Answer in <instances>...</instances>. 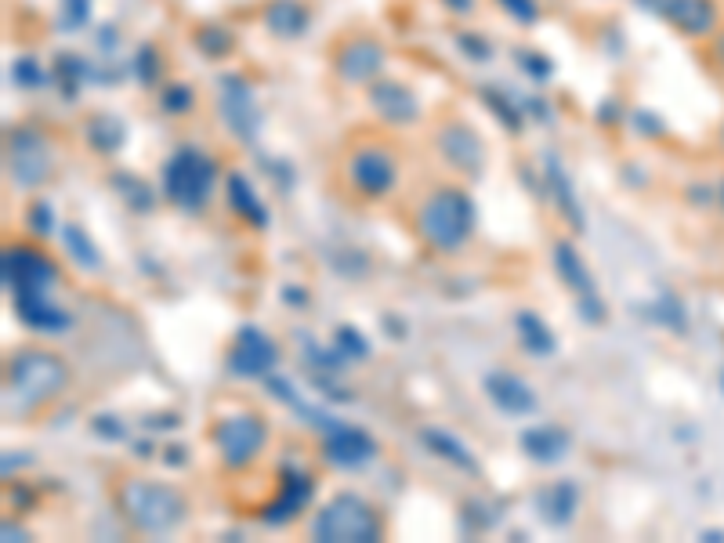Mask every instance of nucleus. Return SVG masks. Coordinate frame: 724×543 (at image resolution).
<instances>
[{
	"label": "nucleus",
	"instance_id": "f257e3e1",
	"mask_svg": "<svg viewBox=\"0 0 724 543\" xmlns=\"http://www.w3.org/2000/svg\"><path fill=\"white\" fill-rule=\"evenodd\" d=\"M73 370L62 352L48 344H19L4 359V417L22 420L40 417L66 395Z\"/></svg>",
	"mask_w": 724,
	"mask_h": 543
},
{
	"label": "nucleus",
	"instance_id": "f03ea898",
	"mask_svg": "<svg viewBox=\"0 0 724 543\" xmlns=\"http://www.w3.org/2000/svg\"><path fill=\"white\" fill-rule=\"evenodd\" d=\"M337 181L359 207H381L399 192L402 153L381 131H355L337 153Z\"/></svg>",
	"mask_w": 724,
	"mask_h": 543
},
{
	"label": "nucleus",
	"instance_id": "7ed1b4c3",
	"mask_svg": "<svg viewBox=\"0 0 724 543\" xmlns=\"http://www.w3.org/2000/svg\"><path fill=\"white\" fill-rule=\"evenodd\" d=\"M413 236L439 258L464 254L467 243L475 239L478 229V207L471 192L460 181H439L431 189L420 192L413 203Z\"/></svg>",
	"mask_w": 724,
	"mask_h": 543
},
{
	"label": "nucleus",
	"instance_id": "20e7f679",
	"mask_svg": "<svg viewBox=\"0 0 724 543\" xmlns=\"http://www.w3.org/2000/svg\"><path fill=\"white\" fill-rule=\"evenodd\" d=\"M113 504L134 533L171 536L189 518V496L174 482L153 475H124L113 489Z\"/></svg>",
	"mask_w": 724,
	"mask_h": 543
},
{
	"label": "nucleus",
	"instance_id": "39448f33",
	"mask_svg": "<svg viewBox=\"0 0 724 543\" xmlns=\"http://www.w3.org/2000/svg\"><path fill=\"white\" fill-rule=\"evenodd\" d=\"M268 439H272V428H268L265 413L254 410V406H225L207 428L214 457L232 475L258 464L261 453L268 449Z\"/></svg>",
	"mask_w": 724,
	"mask_h": 543
},
{
	"label": "nucleus",
	"instance_id": "423d86ee",
	"mask_svg": "<svg viewBox=\"0 0 724 543\" xmlns=\"http://www.w3.org/2000/svg\"><path fill=\"white\" fill-rule=\"evenodd\" d=\"M315 543H377L384 540V515L362 493L341 489L308 522Z\"/></svg>",
	"mask_w": 724,
	"mask_h": 543
},
{
	"label": "nucleus",
	"instance_id": "0eeeda50",
	"mask_svg": "<svg viewBox=\"0 0 724 543\" xmlns=\"http://www.w3.org/2000/svg\"><path fill=\"white\" fill-rule=\"evenodd\" d=\"M218 189V160L196 145H181L163 163L160 192L178 214H203Z\"/></svg>",
	"mask_w": 724,
	"mask_h": 543
},
{
	"label": "nucleus",
	"instance_id": "6e6552de",
	"mask_svg": "<svg viewBox=\"0 0 724 543\" xmlns=\"http://www.w3.org/2000/svg\"><path fill=\"white\" fill-rule=\"evenodd\" d=\"M4 171H8L11 185H19L26 192L51 185L58 174V149L51 142V134L29 124L11 127L8 138H4Z\"/></svg>",
	"mask_w": 724,
	"mask_h": 543
},
{
	"label": "nucleus",
	"instance_id": "1a4fd4ad",
	"mask_svg": "<svg viewBox=\"0 0 724 543\" xmlns=\"http://www.w3.org/2000/svg\"><path fill=\"white\" fill-rule=\"evenodd\" d=\"M431 149H435L439 163L453 178L475 181L486 174L489 149L486 142H482V134L475 131V124L464 120V116L442 113L439 120L431 124Z\"/></svg>",
	"mask_w": 724,
	"mask_h": 543
},
{
	"label": "nucleus",
	"instance_id": "9d476101",
	"mask_svg": "<svg viewBox=\"0 0 724 543\" xmlns=\"http://www.w3.org/2000/svg\"><path fill=\"white\" fill-rule=\"evenodd\" d=\"M384 66H388V48L370 29H344L330 44V69L344 87H370L373 80L384 77Z\"/></svg>",
	"mask_w": 724,
	"mask_h": 543
},
{
	"label": "nucleus",
	"instance_id": "9b49d317",
	"mask_svg": "<svg viewBox=\"0 0 724 543\" xmlns=\"http://www.w3.org/2000/svg\"><path fill=\"white\" fill-rule=\"evenodd\" d=\"M0 268H4V286L11 297L55 294L62 283V265L37 243H8Z\"/></svg>",
	"mask_w": 724,
	"mask_h": 543
},
{
	"label": "nucleus",
	"instance_id": "f8f14e48",
	"mask_svg": "<svg viewBox=\"0 0 724 543\" xmlns=\"http://www.w3.org/2000/svg\"><path fill=\"white\" fill-rule=\"evenodd\" d=\"M315 489H319V478H315L312 471H305V467H290V464L279 467L276 489H272V496L258 507V518L265 525H276V529L294 525L297 518L312 507Z\"/></svg>",
	"mask_w": 724,
	"mask_h": 543
},
{
	"label": "nucleus",
	"instance_id": "ddd939ff",
	"mask_svg": "<svg viewBox=\"0 0 724 543\" xmlns=\"http://www.w3.org/2000/svg\"><path fill=\"white\" fill-rule=\"evenodd\" d=\"M279 344L261 330V326H243L232 344L225 348V373L236 381H258L276 370Z\"/></svg>",
	"mask_w": 724,
	"mask_h": 543
},
{
	"label": "nucleus",
	"instance_id": "4468645a",
	"mask_svg": "<svg viewBox=\"0 0 724 543\" xmlns=\"http://www.w3.org/2000/svg\"><path fill=\"white\" fill-rule=\"evenodd\" d=\"M366 91H370L373 116H377L388 131H406V127H413L420 116H424V102H420L417 87L406 84V80L381 77V80H373Z\"/></svg>",
	"mask_w": 724,
	"mask_h": 543
},
{
	"label": "nucleus",
	"instance_id": "2eb2a0df",
	"mask_svg": "<svg viewBox=\"0 0 724 543\" xmlns=\"http://www.w3.org/2000/svg\"><path fill=\"white\" fill-rule=\"evenodd\" d=\"M323 457L341 471H359L377 457V442L355 424H334V431L323 442Z\"/></svg>",
	"mask_w": 724,
	"mask_h": 543
},
{
	"label": "nucleus",
	"instance_id": "dca6fc26",
	"mask_svg": "<svg viewBox=\"0 0 724 543\" xmlns=\"http://www.w3.org/2000/svg\"><path fill=\"white\" fill-rule=\"evenodd\" d=\"M648 8H656L685 37H706L717 29L714 0H648Z\"/></svg>",
	"mask_w": 724,
	"mask_h": 543
},
{
	"label": "nucleus",
	"instance_id": "f3484780",
	"mask_svg": "<svg viewBox=\"0 0 724 543\" xmlns=\"http://www.w3.org/2000/svg\"><path fill=\"white\" fill-rule=\"evenodd\" d=\"M486 395L496 410L507 413V417H529V413H536V406H540L533 384H525L518 373H507V370L489 373Z\"/></svg>",
	"mask_w": 724,
	"mask_h": 543
},
{
	"label": "nucleus",
	"instance_id": "a211bd4d",
	"mask_svg": "<svg viewBox=\"0 0 724 543\" xmlns=\"http://www.w3.org/2000/svg\"><path fill=\"white\" fill-rule=\"evenodd\" d=\"M11 305H15V315H19V323L26 330L40 337H55V334H66L69 326H73V315L66 312L62 305L51 301V294H40V297H11Z\"/></svg>",
	"mask_w": 724,
	"mask_h": 543
},
{
	"label": "nucleus",
	"instance_id": "6ab92c4d",
	"mask_svg": "<svg viewBox=\"0 0 724 543\" xmlns=\"http://www.w3.org/2000/svg\"><path fill=\"white\" fill-rule=\"evenodd\" d=\"M576 507H580V489L572 486L569 478H558V482H547V486L536 493V511L547 525L562 529L576 518Z\"/></svg>",
	"mask_w": 724,
	"mask_h": 543
},
{
	"label": "nucleus",
	"instance_id": "aec40b11",
	"mask_svg": "<svg viewBox=\"0 0 724 543\" xmlns=\"http://www.w3.org/2000/svg\"><path fill=\"white\" fill-rule=\"evenodd\" d=\"M225 200H229L232 214L239 221H250L254 229H268V207L261 203L258 189H254V181L247 174H229L225 178Z\"/></svg>",
	"mask_w": 724,
	"mask_h": 543
},
{
	"label": "nucleus",
	"instance_id": "412c9836",
	"mask_svg": "<svg viewBox=\"0 0 724 543\" xmlns=\"http://www.w3.org/2000/svg\"><path fill=\"white\" fill-rule=\"evenodd\" d=\"M554 268H558L562 283L569 286L576 297H591L594 294V272L587 268L583 254L572 247L569 239H558V243H554Z\"/></svg>",
	"mask_w": 724,
	"mask_h": 543
},
{
	"label": "nucleus",
	"instance_id": "4be33fe9",
	"mask_svg": "<svg viewBox=\"0 0 724 543\" xmlns=\"http://www.w3.org/2000/svg\"><path fill=\"white\" fill-rule=\"evenodd\" d=\"M265 26L283 40H294L308 33V8H301L297 0H272L265 11Z\"/></svg>",
	"mask_w": 724,
	"mask_h": 543
},
{
	"label": "nucleus",
	"instance_id": "5701e85b",
	"mask_svg": "<svg viewBox=\"0 0 724 543\" xmlns=\"http://www.w3.org/2000/svg\"><path fill=\"white\" fill-rule=\"evenodd\" d=\"M522 446L529 449V457L540 460V464H554V460L565 457V449H569V435H565L562 428H554V424H543V428L525 431Z\"/></svg>",
	"mask_w": 724,
	"mask_h": 543
},
{
	"label": "nucleus",
	"instance_id": "b1692460",
	"mask_svg": "<svg viewBox=\"0 0 724 543\" xmlns=\"http://www.w3.org/2000/svg\"><path fill=\"white\" fill-rule=\"evenodd\" d=\"M420 442L435 453V457H442V460H449L453 467H460V471H478V460L471 457V449L467 446H460L453 435H446V431H439V428H428V431H420Z\"/></svg>",
	"mask_w": 724,
	"mask_h": 543
},
{
	"label": "nucleus",
	"instance_id": "393cba45",
	"mask_svg": "<svg viewBox=\"0 0 724 543\" xmlns=\"http://www.w3.org/2000/svg\"><path fill=\"white\" fill-rule=\"evenodd\" d=\"M62 239H66V247H69V258L77 261L80 268H87V272H98V268L105 265L102 250L95 247V239L87 236L80 225H73V221H69L66 229H62Z\"/></svg>",
	"mask_w": 724,
	"mask_h": 543
},
{
	"label": "nucleus",
	"instance_id": "a878e982",
	"mask_svg": "<svg viewBox=\"0 0 724 543\" xmlns=\"http://www.w3.org/2000/svg\"><path fill=\"white\" fill-rule=\"evenodd\" d=\"M518 334H522L525 352H533V355H551L554 352V334L543 326L540 315H533V312L518 315Z\"/></svg>",
	"mask_w": 724,
	"mask_h": 543
},
{
	"label": "nucleus",
	"instance_id": "bb28decb",
	"mask_svg": "<svg viewBox=\"0 0 724 543\" xmlns=\"http://www.w3.org/2000/svg\"><path fill=\"white\" fill-rule=\"evenodd\" d=\"M160 109L167 116H192L196 113V91L189 84H171L163 87L160 95Z\"/></svg>",
	"mask_w": 724,
	"mask_h": 543
},
{
	"label": "nucleus",
	"instance_id": "cd10ccee",
	"mask_svg": "<svg viewBox=\"0 0 724 543\" xmlns=\"http://www.w3.org/2000/svg\"><path fill=\"white\" fill-rule=\"evenodd\" d=\"M496 8L504 11L507 19H515L518 26H536L540 22V0H493Z\"/></svg>",
	"mask_w": 724,
	"mask_h": 543
},
{
	"label": "nucleus",
	"instance_id": "c85d7f7f",
	"mask_svg": "<svg viewBox=\"0 0 724 543\" xmlns=\"http://www.w3.org/2000/svg\"><path fill=\"white\" fill-rule=\"evenodd\" d=\"M478 0H442V8L449 11V15H457V19H467L471 11H475Z\"/></svg>",
	"mask_w": 724,
	"mask_h": 543
},
{
	"label": "nucleus",
	"instance_id": "c756f323",
	"mask_svg": "<svg viewBox=\"0 0 724 543\" xmlns=\"http://www.w3.org/2000/svg\"><path fill=\"white\" fill-rule=\"evenodd\" d=\"M714 55H717V58H721V62H724V33H721V37L714 40Z\"/></svg>",
	"mask_w": 724,
	"mask_h": 543
}]
</instances>
